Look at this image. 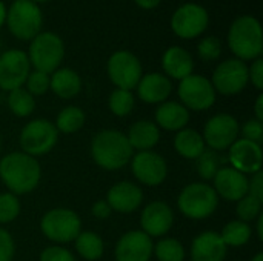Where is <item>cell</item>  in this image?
<instances>
[{"label": "cell", "mask_w": 263, "mask_h": 261, "mask_svg": "<svg viewBox=\"0 0 263 261\" xmlns=\"http://www.w3.org/2000/svg\"><path fill=\"white\" fill-rule=\"evenodd\" d=\"M39 162L25 152H11L0 160V180L14 195L34 191L40 182Z\"/></svg>", "instance_id": "1"}, {"label": "cell", "mask_w": 263, "mask_h": 261, "mask_svg": "<svg viewBox=\"0 0 263 261\" xmlns=\"http://www.w3.org/2000/svg\"><path fill=\"white\" fill-rule=\"evenodd\" d=\"M133 152L134 149L126 135L120 131L103 129L97 132L91 142L92 160L106 171H117L126 166L133 158Z\"/></svg>", "instance_id": "2"}, {"label": "cell", "mask_w": 263, "mask_h": 261, "mask_svg": "<svg viewBox=\"0 0 263 261\" xmlns=\"http://www.w3.org/2000/svg\"><path fill=\"white\" fill-rule=\"evenodd\" d=\"M228 45L234 55L245 60H256L263 51L262 26L257 18L243 15L234 20L228 34Z\"/></svg>", "instance_id": "3"}, {"label": "cell", "mask_w": 263, "mask_h": 261, "mask_svg": "<svg viewBox=\"0 0 263 261\" xmlns=\"http://www.w3.org/2000/svg\"><path fill=\"white\" fill-rule=\"evenodd\" d=\"M219 197L213 186L196 182L185 186L177 198L179 211L191 220H203L213 215L217 209Z\"/></svg>", "instance_id": "4"}, {"label": "cell", "mask_w": 263, "mask_h": 261, "mask_svg": "<svg viewBox=\"0 0 263 261\" xmlns=\"http://www.w3.org/2000/svg\"><path fill=\"white\" fill-rule=\"evenodd\" d=\"M63 55V42L54 32H40L31 40L28 58L35 71L52 74L62 63Z\"/></svg>", "instance_id": "5"}, {"label": "cell", "mask_w": 263, "mask_h": 261, "mask_svg": "<svg viewBox=\"0 0 263 261\" xmlns=\"http://www.w3.org/2000/svg\"><path fill=\"white\" fill-rule=\"evenodd\" d=\"M40 229L43 235L54 243H69L82 232V220L71 209L55 208L42 217Z\"/></svg>", "instance_id": "6"}, {"label": "cell", "mask_w": 263, "mask_h": 261, "mask_svg": "<svg viewBox=\"0 0 263 261\" xmlns=\"http://www.w3.org/2000/svg\"><path fill=\"white\" fill-rule=\"evenodd\" d=\"M6 23L14 37L20 40H32L40 34L42 11L29 0H14L6 11Z\"/></svg>", "instance_id": "7"}, {"label": "cell", "mask_w": 263, "mask_h": 261, "mask_svg": "<svg viewBox=\"0 0 263 261\" xmlns=\"http://www.w3.org/2000/svg\"><path fill=\"white\" fill-rule=\"evenodd\" d=\"M59 140V131L46 118L31 120L20 132V146L25 154L39 157L51 152Z\"/></svg>", "instance_id": "8"}, {"label": "cell", "mask_w": 263, "mask_h": 261, "mask_svg": "<svg viewBox=\"0 0 263 261\" xmlns=\"http://www.w3.org/2000/svg\"><path fill=\"white\" fill-rule=\"evenodd\" d=\"M179 98L188 111H205L214 105L216 89L206 77L191 74L180 80Z\"/></svg>", "instance_id": "9"}, {"label": "cell", "mask_w": 263, "mask_h": 261, "mask_svg": "<svg viewBox=\"0 0 263 261\" xmlns=\"http://www.w3.org/2000/svg\"><path fill=\"white\" fill-rule=\"evenodd\" d=\"M250 82L248 66L239 58L222 62L213 72V86L223 95H236L242 92Z\"/></svg>", "instance_id": "10"}, {"label": "cell", "mask_w": 263, "mask_h": 261, "mask_svg": "<svg viewBox=\"0 0 263 261\" xmlns=\"http://www.w3.org/2000/svg\"><path fill=\"white\" fill-rule=\"evenodd\" d=\"M108 75L119 89L131 91L142 78L140 60L129 51H117L108 60Z\"/></svg>", "instance_id": "11"}, {"label": "cell", "mask_w": 263, "mask_h": 261, "mask_svg": "<svg viewBox=\"0 0 263 261\" xmlns=\"http://www.w3.org/2000/svg\"><path fill=\"white\" fill-rule=\"evenodd\" d=\"M208 12L197 3H185L171 17V28L180 38H194L208 26Z\"/></svg>", "instance_id": "12"}, {"label": "cell", "mask_w": 263, "mask_h": 261, "mask_svg": "<svg viewBox=\"0 0 263 261\" xmlns=\"http://www.w3.org/2000/svg\"><path fill=\"white\" fill-rule=\"evenodd\" d=\"M28 54L20 49H9L0 55V88L14 91L22 88L29 75Z\"/></svg>", "instance_id": "13"}, {"label": "cell", "mask_w": 263, "mask_h": 261, "mask_svg": "<svg viewBox=\"0 0 263 261\" xmlns=\"http://www.w3.org/2000/svg\"><path fill=\"white\" fill-rule=\"evenodd\" d=\"M239 137V122L230 114L211 117L203 129V142L213 151L228 149Z\"/></svg>", "instance_id": "14"}, {"label": "cell", "mask_w": 263, "mask_h": 261, "mask_svg": "<svg viewBox=\"0 0 263 261\" xmlns=\"http://www.w3.org/2000/svg\"><path fill=\"white\" fill-rule=\"evenodd\" d=\"M131 169L134 177L146 186H159L168 175L165 158L153 151H142L131 158Z\"/></svg>", "instance_id": "15"}, {"label": "cell", "mask_w": 263, "mask_h": 261, "mask_svg": "<svg viewBox=\"0 0 263 261\" xmlns=\"http://www.w3.org/2000/svg\"><path fill=\"white\" fill-rule=\"evenodd\" d=\"M228 160L231 168L242 174H256L262 171V146L245 138H237L230 148Z\"/></svg>", "instance_id": "16"}, {"label": "cell", "mask_w": 263, "mask_h": 261, "mask_svg": "<svg viewBox=\"0 0 263 261\" xmlns=\"http://www.w3.org/2000/svg\"><path fill=\"white\" fill-rule=\"evenodd\" d=\"M153 251V238L143 231H129L119 238L114 255L116 261H149Z\"/></svg>", "instance_id": "17"}, {"label": "cell", "mask_w": 263, "mask_h": 261, "mask_svg": "<svg viewBox=\"0 0 263 261\" xmlns=\"http://www.w3.org/2000/svg\"><path fill=\"white\" fill-rule=\"evenodd\" d=\"M174 223V214L170 205L165 202H153L149 203L140 215L142 231L149 237H163L170 232Z\"/></svg>", "instance_id": "18"}, {"label": "cell", "mask_w": 263, "mask_h": 261, "mask_svg": "<svg viewBox=\"0 0 263 261\" xmlns=\"http://www.w3.org/2000/svg\"><path fill=\"white\" fill-rule=\"evenodd\" d=\"M213 180L217 197L223 200L237 203L248 194V177L234 168H220Z\"/></svg>", "instance_id": "19"}, {"label": "cell", "mask_w": 263, "mask_h": 261, "mask_svg": "<svg viewBox=\"0 0 263 261\" xmlns=\"http://www.w3.org/2000/svg\"><path fill=\"white\" fill-rule=\"evenodd\" d=\"M106 202L112 211L119 214H131L140 208L143 192L133 182H119L108 191Z\"/></svg>", "instance_id": "20"}, {"label": "cell", "mask_w": 263, "mask_h": 261, "mask_svg": "<svg viewBox=\"0 0 263 261\" xmlns=\"http://www.w3.org/2000/svg\"><path fill=\"white\" fill-rule=\"evenodd\" d=\"M227 245L220 238V234L206 231L199 234L191 245L193 261H223L227 257Z\"/></svg>", "instance_id": "21"}, {"label": "cell", "mask_w": 263, "mask_h": 261, "mask_svg": "<svg viewBox=\"0 0 263 261\" xmlns=\"http://www.w3.org/2000/svg\"><path fill=\"white\" fill-rule=\"evenodd\" d=\"M136 88H137V95L140 97V100L149 105L163 103L173 91L171 80L165 74H160V72H151V74L142 75Z\"/></svg>", "instance_id": "22"}, {"label": "cell", "mask_w": 263, "mask_h": 261, "mask_svg": "<svg viewBox=\"0 0 263 261\" xmlns=\"http://www.w3.org/2000/svg\"><path fill=\"white\" fill-rule=\"evenodd\" d=\"M162 68L166 74V77L183 80L185 77L193 74L194 62L191 54L180 48V46H171L165 51L162 57Z\"/></svg>", "instance_id": "23"}, {"label": "cell", "mask_w": 263, "mask_h": 261, "mask_svg": "<svg viewBox=\"0 0 263 261\" xmlns=\"http://www.w3.org/2000/svg\"><path fill=\"white\" fill-rule=\"evenodd\" d=\"M190 122V111L177 102H163L156 109V123L166 131H180Z\"/></svg>", "instance_id": "24"}, {"label": "cell", "mask_w": 263, "mask_h": 261, "mask_svg": "<svg viewBox=\"0 0 263 261\" xmlns=\"http://www.w3.org/2000/svg\"><path fill=\"white\" fill-rule=\"evenodd\" d=\"M126 138L133 149H139V152L149 151L159 143L160 131L156 123L149 120H140L131 125Z\"/></svg>", "instance_id": "25"}, {"label": "cell", "mask_w": 263, "mask_h": 261, "mask_svg": "<svg viewBox=\"0 0 263 261\" xmlns=\"http://www.w3.org/2000/svg\"><path fill=\"white\" fill-rule=\"evenodd\" d=\"M49 89L60 98H72L80 92L82 80L71 68L55 69L49 77Z\"/></svg>", "instance_id": "26"}, {"label": "cell", "mask_w": 263, "mask_h": 261, "mask_svg": "<svg viewBox=\"0 0 263 261\" xmlns=\"http://www.w3.org/2000/svg\"><path fill=\"white\" fill-rule=\"evenodd\" d=\"M174 149L183 158L197 160L205 151V142L202 134H199L196 129L183 128L174 137Z\"/></svg>", "instance_id": "27"}, {"label": "cell", "mask_w": 263, "mask_h": 261, "mask_svg": "<svg viewBox=\"0 0 263 261\" xmlns=\"http://www.w3.org/2000/svg\"><path fill=\"white\" fill-rule=\"evenodd\" d=\"M74 242L76 251L85 260L96 261L103 255V240L96 232H80Z\"/></svg>", "instance_id": "28"}, {"label": "cell", "mask_w": 263, "mask_h": 261, "mask_svg": "<svg viewBox=\"0 0 263 261\" xmlns=\"http://www.w3.org/2000/svg\"><path fill=\"white\" fill-rule=\"evenodd\" d=\"M85 125V112L79 106L63 108L55 118V129L63 134H74Z\"/></svg>", "instance_id": "29"}, {"label": "cell", "mask_w": 263, "mask_h": 261, "mask_svg": "<svg viewBox=\"0 0 263 261\" xmlns=\"http://www.w3.org/2000/svg\"><path fill=\"white\" fill-rule=\"evenodd\" d=\"M220 238L223 240L227 248L228 246H231V248L245 246L251 238V228L248 226V223H243L240 220H233L223 226V229L220 232Z\"/></svg>", "instance_id": "30"}, {"label": "cell", "mask_w": 263, "mask_h": 261, "mask_svg": "<svg viewBox=\"0 0 263 261\" xmlns=\"http://www.w3.org/2000/svg\"><path fill=\"white\" fill-rule=\"evenodd\" d=\"M8 106L11 112L17 117H29L35 109V100L34 97L23 88H17L14 91H9L8 95Z\"/></svg>", "instance_id": "31"}, {"label": "cell", "mask_w": 263, "mask_h": 261, "mask_svg": "<svg viewBox=\"0 0 263 261\" xmlns=\"http://www.w3.org/2000/svg\"><path fill=\"white\" fill-rule=\"evenodd\" d=\"M159 261H183L185 260V248L176 238H163L160 240L153 251Z\"/></svg>", "instance_id": "32"}, {"label": "cell", "mask_w": 263, "mask_h": 261, "mask_svg": "<svg viewBox=\"0 0 263 261\" xmlns=\"http://www.w3.org/2000/svg\"><path fill=\"white\" fill-rule=\"evenodd\" d=\"M109 109L114 115L117 117H126L133 112L134 109V95L131 94V91L126 89H114L109 95Z\"/></svg>", "instance_id": "33"}, {"label": "cell", "mask_w": 263, "mask_h": 261, "mask_svg": "<svg viewBox=\"0 0 263 261\" xmlns=\"http://www.w3.org/2000/svg\"><path fill=\"white\" fill-rule=\"evenodd\" d=\"M236 214H237L239 220L243 222V223L253 222V220H256L262 214V202L254 198V197H251L250 194H247L243 198H240L237 202Z\"/></svg>", "instance_id": "34"}, {"label": "cell", "mask_w": 263, "mask_h": 261, "mask_svg": "<svg viewBox=\"0 0 263 261\" xmlns=\"http://www.w3.org/2000/svg\"><path fill=\"white\" fill-rule=\"evenodd\" d=\"M219 165H220V157L217 155V152L213 149L211 151L205 149L197 158V172L202 178L211 180L220 169Z\"/></svg>", "instance_id": "35"}, {"label": "cell", "mask_w": 263, "mask_h": 261, "mask_svg": "<svg viewBox=\"0 0 263 261\" xmlns=\"http://www.w3.org/2000/svg\"><path fill=\"white\" fill-rule=\"evenodd\" d=\"M20 214V202L11 192L0 194V223H11Z\"/></svg>", "instance_id": "36"}, {"label": "cell", "mask_w": 263, "mask_h": 261, "mask_svg": "<svg viewBox=\"0 0 263 261\" xmlns=\"http://www.w3.org/2000/svg\"><path fill=\"white\" fill-rule=\"evenodd\" d=\"M25 85H26V91L32 97L43 95L49 89V74H45L40 71H32V72H29Z\"/></svg>", "instance_id": "37"}, {"label": "cell", "mask_w": 263, "mask_h": 261, "mask_svg": "<svg viewBox=\"0 0 263 261\" xmlns=\"http://www.w3.org/2000/svg\"><path fill=\"white\" fill-rule=\"evenodd\" d=\"M197 52H199L200 58H203L206 62L216 60L222 54V43L217 37H205L199 43Z\"/></svg>", "instance_id": "38"}, {"label": "cell", "mask_w": 263, "mask_h": 261, "mask_svg": "<svg viewBox=\"0 0 263 261\" xmlns=\"http://www.w3.org/2000/svg\"><path fill=\"white\" fill-rule=\"evenodd\" d=\"M242 138L260 145L263 142V122H259L256 118L248 120L242 128Z\"/></svg>", "instance_id": "39"}, {"label": "cell", "mask_w": 263, "mask_h": 261, "mask_svg": "<svg viewBox=\"0 0 263 261\" xmlns=\"http://www.w3.org/2000/svg\"><path fill=\"white\" fill-rule=\"evenodd\" d=\"M40 261H76L74 255L60 246H49L45 248L40 254Z\"/></svg>", "instance_id": "40"}, {"label": "cell", "mask_w": 263, "mask_h": 261, "mask_svg": "<svg viewBox=\"0 0 263 261\" xmlns=\"http://www.w3.org/2000/svg\"><path fill=\"white\" fill-rule=\"evenodd\" d=\"M15 254V245L8 231L0 228V261H12Z\"/></svg>", "instance_id": "41"}, {"label": "cell", "mask_w": 263, "mask_h": 261, "mask_svg": "<svg viewBox=\"0 0 263 261\" xmlns=\"http://www.w3.org/2000/svg\"><path fill=\"white\" fill-rule=\"evenodd\" d=\"M248 77L251 80V83L259 89H263V60L259 57L254 60V63L251 65V68H248Z\"/></svg>", "instance_id": "42"}, {"label": "cell", "mask_w": 263, "mask_h": 261, "mask_svg": "<svg viewBox=\"0 0 263 261\" xmlns=\"http://www.w3.org/2000/svg\"><path fill=\"white\" fill-rule=\"evenodd\" d=\"M248 194L263 203V174L262 171L253 174L251 180H248Z\"/></svg>", "instance_id": "43"}, {"label": "cell", "mask_w": 263, "mask_h": 261, "mask_svg": "<svg viewBox=\"0 0 263 261\" xmlns=\"http://www.w3.org/2000/svg\"><path fill=\"white\" fill-rule=\"evenodd\" d=\"M91 212H92V215H94L96 218L105 220V218H108V217L112 214V209H111V206L108 205L106 200H99V202H96V203L92 205Z\"/></svg>", "instance_id": "44"}, {"label": "cell", "mask_w": 263, "mask_h": 261, "mask_svg": "<svg viewBox=\"0 0 263 261\" xmlns=\"http://www.w3.org/2000/svg\"><path fill=\"white\" fill-rule=\"evenodd\" d=\"M254 112H256V120L263 122V94H260L256 98V105H254Z\"/></svg>", "instance_id": "45"}, {"label": "cell", "mask_w": 263, "mask_h": 261, "mask_svg": "<svg viewBox=\"0 0 263 261\" xmlns=\"http://www.w3.org/2000/svg\"><path fill=\"white\" fill-rule=\"evenodd\" d=\"M140 8H143V9H153V8H156L162 0H134Z\"/></svg>", "instance_id": "46"}, {"label": "cell", "mask_w": 263, "mask_h": 261, "mask_svg": "<svg viewBox=\"0 0 263 261\" xmlns=\"http://www.w3.org/2000/svg\"><path fill=\"white\" fill-rule=\"evenodd\" d=\"M257 238L260 242L263 240V214L257 217Z\"/></svg>", "instance_id": "47"}, {"label": "cell", "mask_w": 263, "mask_h": 261, "mask_svg": "<svg viewBox=\"0 0 263 261\" xmlns=\"http://www.w3.org/2000/svg\"><path fill=\"white\" fill-rule=\"evenodd\" d=\"M5 20H6V8H5L3 2L0 0V28L5 23Z\"/></svg>", "instance_id": "48"}, {"label": "cell", "mask_w": 263, "mask_h": 261, "mask_svg": "<svg viewBox=\"0 0 263 261\" xmlns=\"http://www.w3.org/2000/svg\"><path fill=\"white\" fill-rule=\"evenodd\" d=\"M251 261H263V254H262V252L256 254V255L253 257V260H251Z\"/></svg>", "instance_id": "49"}, {"label": "cell", "mask_w": 263, "mask_h": 261, "mask_svg": "<svg viewBox=\"0 0 263 261\" xmlns=\"http://www.w3.org/2000/svg\"><path fill=\"white\" fill-rule=\"evenodd\" d=\"M29 2H32V3H35V5H37L39 2H49V0H29Z\"/></svg>", "instance_id": "50"}, {"label": "cell", "mask_w": 263, "mask_h": 261, "mask_svg": "<svg viewBox=\"0 0 263 261\" xmlns=\"http://www.w3.org/2000/svg\"><path fill=\"white\" fill-rule=\"evenodd\" d=\"M0 148H2V138H0Z\"/></svg>", "instance_id": "51"}]
</instances>
